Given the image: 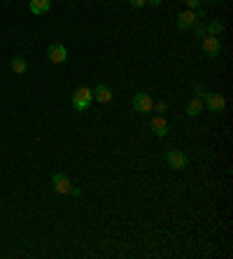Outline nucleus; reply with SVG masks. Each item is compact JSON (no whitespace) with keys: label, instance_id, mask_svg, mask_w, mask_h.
<instances>
[{"label":"nucleus","instance_id":"f257e3e1","mask_svg":"<svg viewBox=\"0 0 233 259\" xmlns=\"http://www.w3.org/2000/svg\"><path fill=\"white\" fill-rule=\"evenodd\" d=\"M70 103H73V108L77 110V112L89 110V105L93 103V89H89V87H80V89H75Z\"/></svg>","mask_w":233,"mask_h":259},{"label":"nucleus","instance_id":"f03ea898","mask_svg":"<svg viewBox=\"0 0 233 259\" xmlns=\"http://www.w3.org/2000/svg\"><path fill=\"white\" fill-rule=\"evenodd\" d=\"M131 105H133L135 112H142V115H145V112H152L154 98H152V94H145V91H140V94H135V96H133Z\"/></svg>","mask_w":233,"mask_h":259},{"label":"nucleus","instance_id":"7ed1b4c3","mask_svg":"<svg viewBox=\"0 0 233 259\" xmlns=\"http://www.w3.org/2000/svg\"><path fill=\"white\" fill-rule=\"evenodd\" d=\"M203 105L210 110V112H224L226 110V98L221 96V94H205L203 96Z\"/></svg>","mask_w":233,"mask_h":259},{"label":"nucleus","instance_id":"20e7f679","mask_svg":"<svg viewBox=\"0 0 233 259\" xmlns=\"http://www.w3.org/2000/svg\"><path fill=\"white\" fill-rule=\"evenodd\" d=\"M166 163L172 170H184L187 168V163H189V159H187V154L180 152V150H168L166 152Z\"/></svg>","mask_w":233,"mask_h":259},{"label":"nucleus","instance_id":"39448f33","mask_svg":"<svg viewBox=\"0 0 233 259\" xmlns=\"http://www.w3.org/2000/svg\"><path fill=\"white\" fill-rule=\"evenodd\" d=\"M47 56H49V61L54 63V66H61V63H66V59H68L66 45H61V42L49 45V49H47Z\"/></svg>","mask_w":233,"mask_h":259},{"label":"nucleus","instance_id":"423d86ee","mask_svg":"<svg viewBox=\"0 0 233 259\" xmlns=\"http://www.w3.org/2000/svg\"><path fill=\"white\" fill-rule=\"evenodd\" d=\"M198 21V14L196 10H184V12L178 14V28L180 30H189L191 26Z\"/></svg>","mask_w":233,"mask_h":259},{"label":"nucleus","instance_id":"0eeeda50","mask_svg":"<svg viewBox=\"0 0 233 259\" xmlns=\"http://www.w3.org/2000/svg\"><path fill=\"white\" fill-rule=\"evenodd\" d=\"M149 128L154 131V136H156V138H166V136H168V121H166V117H163V115L152 117Z\"/></svg>","mask_w":233,"mask_h":259},{"label":"nucleus","instance_id":"6e6552de","mask_svg":"<svg viewBox=\"0 0 233 259\" xmlns=\"http://www.w3.org/2000/svg\"><path fill=\"white\" fill-rule=\"evenodd\" d=\"M51 185H54L56 194H70V189H73V185H70V178H68L66 173H54V178H51Z\"/></svg>","mask_w":233,"mask_h":259},{"label":"nucleus","instance_id":"1a4fd4ad","mask_svg":"<svg viewBox=\"0 0 233 259\" xmlns=\"http://www.w3.org/2000/svg\"><path fill=\"white\" fill-rule=\"evenodd\" d=\"M203 52H205L208 56H219V52H221L219 37H215V35H205V37H203Z\"/></svg>","mask_w":233,"mask_h":259},{"label":"nucleus","instance_id":"9d476101","mask_svg":"<svg viewBox=\"0 0 233 259\" xmlns=\"http://www.w3.org/2000/svg\"><path fill=\"white\" fill-rule=\"evenodd\" d=\"M28 10H31L33 14H37V17H42V14H47L51 10V0H31V3H28Z\"/></svg>","mask_w":233,"mask_h":259},{"label":"nucleus","instance_id":"9b49d317","mask_svg":"<svg viewBox=\"0 0 233 259\" xmlns=\"http://www.w3.org/2000/svg\"><path fill=\"white\" fill-rule=\"evenodd\" d=\"M93 101L98 103H110L112 101V89L107 84H98L93 89Z\"/></svg>","mask_w":233,"mask_h":259},{"label":"nucleus","instance_id":"f8f14e48","mask_svg":"<svg viewBox=\"0 0 233 259\" xmlns=\"http://www.w3.org/2000/svg\"><path fill=\"white\" fill-rule=\"evenodd\" d=\"M10 68L14 70V75H24V72L28 70V63H26L24 56H12V59H10Z\"/></svg>","mask_w":233,"mask_h":259},{"label":"nucleus","instance_id":"ddd939ff","mask_svg":"<svg viewBox=\"0 0 233 259\" xmlns=\"http://www.w3.org/2000/svg\"><path fill=\"white\" fill-rule=\"evenodd\" d=\"M203 108H205V105H203V98H198V96L191 98V101L187 103V115H189V117H198Z\"/></svg>","mask_w":233,"mask_h":259},{"label":"nucleus","instance_id":"4468645a","mask_svg":"<svg viewBox=\"0 0 233 259\" xmlns=\"http://www.w3.org/2000/svg\"><path fill=\"white\" fill-rule=\"evenodd\" d=\"M205 30H208V35L219 37L224 33V24L221 21H210V24H205Z\"/></svg>","mask_w":233,"mask_h":259},{"label":"nucleus","instance_id":"2eb2a0df","mask_svg":"<svg viewBox=\"0 0 233 259\" xmlns=\"http://www.w3.org/2000/svg\"><path fill=\"white\" fill-rule=\"evenodd\" d=\"M191 30L196 33V37H205V35H208V30H205V24H203V21H196V24L191 26Z\"/></svg>","mask_w":233,"mask_h":259},{"label":"nucleus","instance_id":"dca6fc26","mask_svg":"<svg viewBox=\"0 0 233 259\" xmlns=\"http://www.w3.org/2000/svg\"><path fill=\"white\" fill-rule=\"evenodd\" d=\"M152 110H156L159 115H166V112H168V103H166V101H159V103H154V108H152Z\"/></svg>","mask_w":233,"mask_h":259},{"label":"nucleus","instance_id":"f3484780","mask_svg":"<svg viewBox=\"0 0 233 259\" xmlns=\"http://www.w3.org/2000/svg\"><path fill=\"white\" fill-rule=\"evenodd\" d=\"M184 5L189 7V10H198V7H201V0H184Z\"/></svg>","mask_w":233,"mask_h":259},{"label":"nucleus","instance_id":"a211bd4d","mask_svg":"<svg viewBox=\"0 0 233 259\" xmlns=\"http://www.w3.org/2000/svg\"><path fill=\"white\" fill-rule=\"evenodd\" d=\"M129 5L138 10V7H145V5H147V0H129Z\"/></svg>","mask_w":233,"mask_h":259},{"label":"nucleus","instance_id":"6ab92c4d","mask_svg":"<svg viewBox=\"0 0 233 259\" xmlns=\"http://www.w3.org/2000/svg\"><path fill=\"white\" fill-rule=\"evenodd\" d=\"M194 89H196L198 98H203V96H205V94H208V89H205V87H201V84H196V87H194Z\"/></svg>","mask_w":233,"mask_h":259},{"label":"nucleus","instance_id":"aec40b11","mask_svg":"<svg viewBox=\"0 0 233 259\" xmlns=\"http://www.w3.org/2000/svg\"><path fill=\"white\" fill-rule=\"evenodd\" d=\"M147 5H152V7H159V5H161V0H147Z\"/></svg>","mask_w":233,"mask_h":259},{"label":"nucleus","instance_id":"412c9836","mask_svg":"<svg viewBox=\"0 0 233 259\" xmlns=\"http://www.w3.org/2000/svg\"><path fill=\"white\" fill-rule=\"evenodd\" d=\"M208 3H215V5H217V3H224V0H208Z\"/></svg>","mask_w":233,"mask_h":259}]
</instances>
